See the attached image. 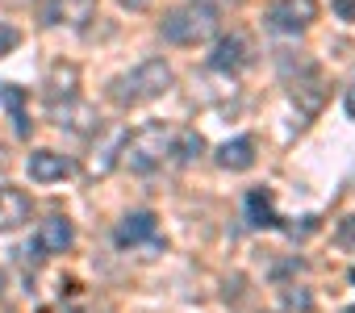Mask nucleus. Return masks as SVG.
Instances as JSON below:
<instances>
[{"mask_svg": "<svg viewBox=\"0 0 355 313\" xmlns=\"http://www.w3.org/2000/svg\"><path fill=\"white\" fill-rule=\"evenodd\" d=\"M284 230H288V238H309L318 230V217H301V226H284Z\"/></svg>", "mask_w": 355, "mask_h": 313, "instance_id": "obj_20", "label": "nucleus"}, {"mask_svg": "<svg viewBox=\"0 0 355 313\" xmlns=\"http://www.w3.org/2000/svg\"><path fill=\"white\" fill-rule=\"evenodd\" d=\"M0 288H5V276H0Z\"/></svg>", "mask_w": 355, "mask_h": 313, "instance_id": "obj_27", "label": "nucleus"}, {"mask_svg": "<svg viewBox=\"0 0 355 313\" xmlns=\"http://www.w3.org/2000/svg\"><path fill=\"white\" fill-rule=\"evenodd\" d=\"M318 21V0H272L263 9V26L272 34H301Z\"/></svg>", "mask_w": 355, "mask_h": 313, "instance_id": "obj_4", "label": "nucleus"}, {"mask_svg": "<svg viewBox=\"0 0 355 313\" xmlns=\"http://www.w3.org/2000/svg\"><path fill=\"white\" fill-rule=\"evenodd\" d=\"M155 230H159V217H155L150 209H138V213H130V217H121V222H117V230H113V242L125 251V247L150 242V238H155Z\"/></svg>", "mask_w": 355, "mask_h": 313, "instance_id": "obj_10", "label": "nucleus"}, {"mask_svg": "<svg viewBox=\"0 0 355 313\" xmlns=\"http://www.w3.org/2000/svg\"><path fill=\"white\" fill-rule=\"evenodd\" d=\"M326 96H330V84H326V75L309 63L305 71H297V80H293V105L305 113V117H318L322 113V105H326Z\"/></svg>", "mask_w": 355, "mask_h": 313, "instance_id": "obj_5", "label": "nucleus"}, {"mask_svg": "<svg viewBox=\"0 0 355 313\" xmlns=\"http://www.w3.org/2000/svg\"><path fill=\"white\" fill-rule=\"evenodd\" d=\"M330 5H334V13L343 21H355V0H330Z\"/></svg>", "mask_w": 355, "mask_h": 313, "instance_id": "obj_22", "label": "nucleus"}, {"mask_svg": "<svg viewBox=\"0 0 355 313\" xmlns=\"http://www.w3.org/2000/svg\"><path fill=\"white\" fill-rule=\"evenodd\" d=\"M21 42V34L13 30V26H5V30H0V59H5V51H13Z\"/></svg>", "mask_w": 355, "mask_h": 313, "instance_id": "obj_21", "label": "nucleus"}, {"mask_svg": "<svg viewBox=\"0 0 355 313\" xmlns=\"http://www.w3.org/2000/svg\"><path fill=\"white\" fill-rule=\"evenodd\" d=\"M30 213H34V205H30V197H26L21 188L0 184V234H9V230L26 226Z\"/></svg>", "mask_w": 355, "mask_h": 313, "instance_id": "obj_12", "label": "nucleus"}, {"mask_svg": "<svg viewBox=\"0 0 355 313\" xmlns=\"http://www.w3.org/2000/svg\"><path fill=\"white\" fill-rule=\"evenodd\" d=\"M167 150H171V129L163 121H146L142 129L125 134V142H121V163L134 176H150L167 159Z\"/></svg>", "mask_w": 355, "mask_h": 313, "instance_id": "obj_2", "label": "nucleus"}, {"mask_svg": "<svg viewBox=\"0 0 355 313\" xmlns=\"http://www.w3.org/2000/svg\"><path fill=\"white\" fill-rule=\"evenodd\" d=\"M214 34H218V13L209 5H197V0L163 17V38L171 46H197V42H209Z\"/></svg>", "mask_w": 355, "mask_h": 313, "instance_id": "obj_3", "label": "nucleus"}, {"mask_svg": "<svg viewBox=\"0 0 355 313\" xmlns=\"http://www.w3.org/2000/svg\"><path fill=\"white\" fill-rule=\"evenodd\" d=\"M96 17V0H46L42 5V26H67V30H84Z\"/></svg>", "mask_w": 355, "mask_h": 313, "instance_id": "obj_8", "label": "nucleus"}, {"mask_svg": "<svg viewBox=\"0 0 355 313\" xmlns=\"http://www.w3.org/2000/svg\"><path fill=\"white\" fill-rule=\"evenodd\" d=\"M255 138H234V142H222L218 146V168H226V172H251L255 168Z\"/></svg>", "mask_w": 355, "mask_h": 313, "instance_id": "obj_14", "label": "nucleus"}, {"mask_svg": "<svg viewBox=\"0 0 355 313\" xmlns=\"http://www.w3.org/2000/svg\"><path fill=\"white\" fill-rule=\"evenodd\" d=\"M351 284H355V271H351Z\"/></svg>", "mask_w": 355, "mask_h": 313, "instance_id": "obj_28", "label": "nucleus"}, {"mask_svg": "<svg viewBox=\"0 0 355 313\" xmlns=\"http://www.w3.org/2000/svg\"><path fill=\"white\" fill-rule=\"evenodd\" d=\"M0 5H9V9H26V5H34V0H0Z\"/></svg>", "mask_w": 355, "mask_h": 313, "instance_id": "obj_26", "label": "nucleus"}, {"mask_svg": "<svg viewBox=\"0 0 355 313\" xmlns=\"http://www.w3.org/2000/svg\"><path fill=\"white\" fill-rule=\"evenodd\" d=\"M0 100H5V109L13 113L17 134L26 138V134H30V117H26V88H17V84H0Z\"/></svg>", "mask_w": 355, "mask_h": 313, "instance_id": "obj_17", "label": "nucleus"}, {"mask_svg": "<svg viewBox=\"0 0 355 313\" xmlns=\"http://www.w3.org/2000/svg\"><path fill=\"white\" fill-rule=\"evenodd\" d=\"M171 159L180 163V168H189V163H197L201 154H205V138L197 134V129H180V134H171Z\"/></svg>", "mask_w": 355, "mask_h": 313, "instance_id": "obj_16", "label": "nucleus"}, {"mask_svg": "<svg viewBox=\"0 0 355 313\" xmlns=\"http://www.w3.org/2000/svg\"><path fill=\"white\" fill-rule=\"evenodd\" d=\"M247 217H251L255 230H284V222L272 209V193L268 188H251L247 193Z\"/></svg>", "mask_w": 355, "mask_h": 313, "instance_id": "obj_15", "label": "nucleus"}, {"mask_svg": "<svg viewBox=\"0 0 355 313\" xmlns=\"http://www.w3.org/2000/svg\"><path fill=\"white\" fill-rule=\"evenodd\" d=\"M155 0H121V9H130V13H142V9H150Z\"/></svg>", "mask_w": 355, "mask_h": 313, "instance_id": "obj_25", "label": "nucleus"}, {"mask_svg": "<svg viewBox=\"0 0 355 313\" xmlns=\"http://www.w3.org/2000/svg\"><path fill=\"white\" fill-rule=\"evenodd\" d=\"M255 51H251V38L247 34H230V38H218L214 55H209V67L222 71V75H239L243 67H251Z\"/></svg>", "mask_w": 355, "mask_h": 313, "instance_id": "obj_7", "label": "nucleus"}, {"mask_svg": "<svg viewBox=\"0 0 355 313\" xmlns=\"http://www.w3.org/2000/svg\"><path fill=\"white\" fill-rule=\"evenodd\" d=\"M343 105H347V117H355V75L347 80V92H343Z\"/></svg>", "mask_w": 355, "mask_h": 313, "instance_id": "obj_24", "label": "nucleus"}, {"mask_svg": "<svg viewBox=\"0 0 355 313\" xmlns=\"http://www.w3.org/2000/svg\"><path fill=\"white\" fill-rule=\"evenodd\" d=\"M343 313H355V309H343Z\"/></svg>", "mask_w": 355, "mask_h": 313, "instance_id": "obj_29", "label": "nucleus"}, {"mask_svg": "<svg viewBox=\"0 0 355 313\" xmlns=\"http://www.w3.org/2000/svg\"><path fill=\"white\" fill-rule=\"evenodd\" d=\"M71 247H76V226H71V217L51 213V217L38 226V251L63 255V251H71Z\"/></svg>", "mask_w": 355, "mask_h": 313, "instance_id": "obj_11", "label": "nucleus"}, {"mask_svg": "<svg viewBox=\"0 0 355 313\" xmlns=\"http://www.w3.org/2000/svg\"><path fill=\"white\" fill-rule=\"evenodd\" d=\"M51 117H55V125H59V129H71V134H80V138L101 134V117H96V109H92V105H84L80 96L51 105Z\"/></svg>", "mask_w": 355, "mask_h": 313, "instance_id": "obj_6", "label": "nucleus"}, {"mask_svg": "<svg viewBox=\"0 0 355 313\" xmlns=\"http://www.w3.org/2000/svg\"><path fill=\"white\" fill-rule=\"evenodd\" d=\"M171 84H175V71H171L163 59H146V63H138L134 71H125V75H117V80L109 84V100H113L117 109H134V105L159 100Z\"/></svg>", "mask_w": 355, "mask_h": 313, "instance_id": "obj_1", "label": "nucleus"}, {"mask_svg": "<svg viewBox=\"0 0 355 313\" xmlns=\"http://www.w3.org/2000/svg\"><path fill=\"white\" fill-rule=\"evenodd\" d=\"M284 305L297 309V313H309V309H313V296H309L305 288H288V292H284Z\"/></svg>", "mask_w": 355, "mask_h": 313, "instance_id": "obj_19", "label": "nucleus"}, {"mask_svg": "<svg viewBox=\"0 0 355 313\" xmlns=\"http://www.w3.org/2000/svg\"><path fill=\"white\" fill-rule=\"evenodd\" d=\"M197 5H209L214 13H226V9H239L243 0H197Z\"/></svg>", "mask_w": 355, "mask_h": 313, "instance_id": "obj_23", "label": "nucleus"}, {"mask_svg": "<svg viewBox=\"0 0 355 313\" xmlns=\"http://www.w3.org/2000/svg\"><path fill=\"white\" fill-rule=\"evenodd\" d=\"M26 172H30L34 184H59V180H67L76 172V163L67 159V154H59V150H34L26 159Z\"/></svg>", "mask_w": 355, "mask_h": 313, "instance_id": "obj_9", "label": "nucleus"}, {"mask_svg": "<svg viewBox=\"0 0 355 313\" xmlns=\"http://www.w3.org/2000/svg\"><path fill=\"white\" fill-rule=\"evenodd\" d=\"M334 242H338L343 251H355V213H347V217L334 226Z\"/></svg>", "mask_w": 355, "mask_h": 313, "instance_id": "obj_18", "label": "nucleus"}, {"mask_svg": "<svg viewBox=\"0 0 355 313\" xmlns=\"http://www.w3.org/2000/svg\"><path fill=\"white\" fill-rule=\"evenodd\" d=\"M76 88H80V67H76V63H55V67L46 71L42 96H46V105H59V100H71Z\"/></svg>", "mask_w": 355, "mask_h": 313, "instance_id": "obj_13", "label": "nucleus"}]
</instances>
